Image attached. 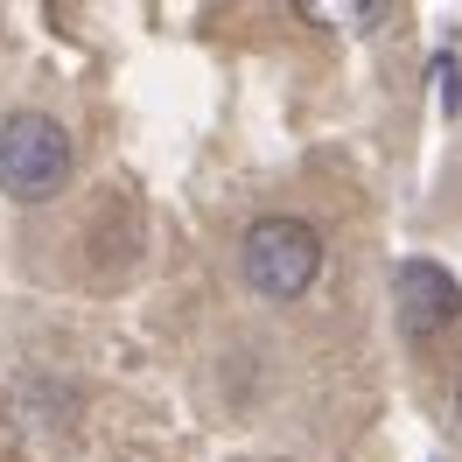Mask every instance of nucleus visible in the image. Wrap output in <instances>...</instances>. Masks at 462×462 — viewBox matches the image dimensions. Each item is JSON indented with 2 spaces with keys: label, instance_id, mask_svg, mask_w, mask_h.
Returning <instances> with one entry per match:
<instances>
[{
  "label": "nucleus",
  "instance_id": "3",
  "mask_svg": "<svg viewBox=\"0 0 462 462\" xmlns=\"http://www.w3.org/2000/svg\"><path fill=\"white\" fill-rule=\"evenodd\" d=\"M393 309H400V329H406V337H413V344H428V337H441V329L462 316V288L448 281V266L406 260L400 273H393Z\"/></svg>",
  "mask_w": 462,
  "mask_h": 462
},
{
  "label": "nucleus",
  "instance_id": "2",
  "mask_svg": "<svg viewBox=\"0 0 462 462\" xmlns=\"http://www.w3.org/2000/svg\"><path fill=\"white\" fill-rule=\"evenodd\" d=\"M70 175V134L50 113H7L0 119V189L14 203H42Z\"/></svg>",
  "mask_w": 462,
  "mask_h": 462
},
{
  "label": "nucleus",
  "instance_id": "1",
  "mask_svg": "<svg viewBox=\"0 0 462 462\" xmlns=\"http://www.w3.org/2000/svg\"><path fill=\"white\" fill-rule=\"evenodd\" d=\"M238 266H245L253 294L294 301V294L316 288V273H322V231L309 217H260L238 238Z\"/></svg>",
  "mask_w": 462,
  "mask_h": 462
},
{
  "label": "nucleus",
  "instance_id": "4",
  "mask_svg": "<svg viewBox=\"0 0 462 462\" xmlns=\"http://www.w3.org/2000/svg\"><path fill=\"white\" fill-rule=\"evenodd\" d=\"M456 413H462V393H456Z\"/></svg>",
  "mask_w": 462,
  "mask_h": 462
}]
</instances>
